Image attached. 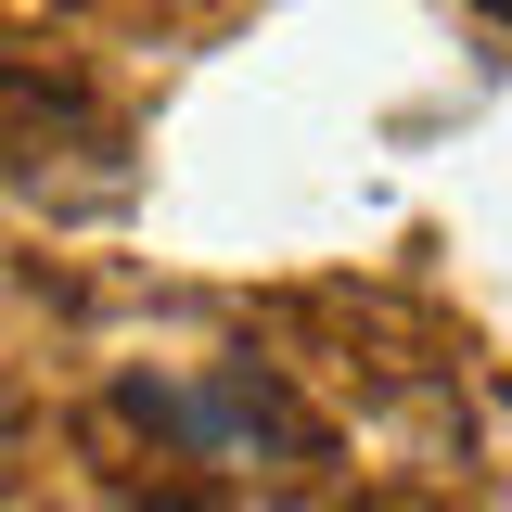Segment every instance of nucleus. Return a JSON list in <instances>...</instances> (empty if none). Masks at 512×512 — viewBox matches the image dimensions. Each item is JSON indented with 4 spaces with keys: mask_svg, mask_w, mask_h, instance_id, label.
I'll return each mask as SVG.
<instances>
[{
    "mask_svg": "<svg viewBox=\"0 0 512 512\" xmlns=\"http://www.w3.org/2000/svg\"><path fill=\"white\" fill-rule=\"evenodd\" d=\"M116 410L141 436H167L180 461H218V474H320L333 436L269 359H205V372H128Z\"/></svg>",
    "mask_w": 512,
    "mask_h": 512,
    "instance_id": "obj_1",
    "label": "nucleus"
},
{
    "mask_svg": "<svg viewBox=\"0 0 512 512\" xmlns=\"http://www.w3.org/2000/svg\"><path fill=\"white\" fill-rule=\"evenodd\" d=\"M103 512H154V500H103Z\"/></svg>",
    "mask_w": 512,
    "mask_h": 512,
    "instance_id": "obj_4",
    "label": "nucleus"
},
{
    "mask_svg": "<svg viewBox=\"0 0 512 512\" xmlns=\"http://www.w3.org/2000/svg\"><path fill=\"white\" fill-rule=\"evenodd\" d=\"M64 154H103V167H128L116 116H103L77 77H0V180L39 192V205H103V192L77 180Z\"/></svg>",
    "mask_w": 512,
    "mask_h": 512,
    "instance_id": "obj_2",
    "label": "nucleus"
},
{
    "mask_svg": "<svg viewBox=\"0 0 512 512\" xmlns=\"http://www.w3.org/2000/svg\"><path fill=\"white\" fill-rule=\"evenodd\" d=\"M13 436H26V423H13V397H0V461H13Z\"/></svg>",
    "mask_w": 512,
    "mask_h": 512,
    "instance_id": "obj_3",
    "label": "nucleus"
}]
</instances>
